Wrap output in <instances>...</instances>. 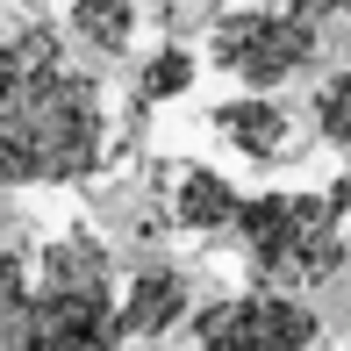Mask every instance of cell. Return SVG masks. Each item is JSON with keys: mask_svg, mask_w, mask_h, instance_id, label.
Listing matches in <instances>:
<instances>
[{"mask_svg": "<svg viewBox=\"0 0 351 351\" xmlns=\"http://www.w3.org/2000/svg\"><path fill=\"white\" fill-rule=\"evenodd\" d=\"M237 208H244V194H237L215 165H172L165 172V215H172V230L215 237V230L237 222Z\"/></svg>", "mask_w": 351, "mask_h": 351, "instance_id": "cell-8", "label": "cell"}, {"mask_svg": "<svg viewBox=\"0 0 351 351\" xmlns=\"http://www.w3.org/2000/svg\"><path fill=\"white\" fill-rule=\"evenodd\" d=\"M208 130L230 143L237 158H251V165H287V158L301 151L294 108L273 101V93H237V101H215V108H208Z\"/></svg>", "mask_w": 351, "mask_h": 351, "instance_id": "cell-6", "label": "cell"}, {"mask_svg": "<svg viewBox=\"0 0 351 351\" xmlns=\"http://www.w3.org/2000/svg\"><path fill=\"white\" fill-rule=\"evenodd\" d=\"M344 215H351V180H330L308 194H244L230 230L244 244V265L258 287L301 294L344 265Z\"/></svg>", "mask_w": 351, "mask_h": 351, "instance_id": "cell-3", "label": "cell"}, {"mask_svg": "<svg viewBox=\"0 0 351 351\" xmlns=\"http://www.w3.org/2000/svg\"><path fill=\"white\" fill-rule=\"evenodd\" d=\"M294 14H308V22L315 14H351V0H294Z\"/></svg>", "mask_w": 351, "mask_h": 351, "instance_id": "cell-13", "label": "cell"}, {"mask_svg": "<svg viewBox=\"0 0 351 351\" xmlns=\"http://www.w3.org/2000/svg\"><path fill=\"white\" fill-rule=\"evenodd\" d=\"M115 315H122V337L158 344V337H172V330L194 315V280H186L180 265H143V273H130Z\"/></svg>", "mask_w": 351, "mask_h": 351, "instance_id": "cell-7", "label": "cell"}, {"mask_svg": "<svg viewBox=\"0 0 351 351\" xmlns=\"http://www.w3.org/2000/svg\"><path fill=\"white\" fill-rule=\"evenodd\" d=\"M208 65L244 93H273L315 65V22L294 8H230L208 29Z\"/></svg>", "mask_w": 351, "mask_h": 351, "instance_id": "cell-4", "label": "cell"}, {"mask_svg": "<svg viewBox=\"0 0 351 351\" xmlns=\"http://www.w3.org/2000/svg\"><path fill=\"white\" fill-rule=\"evenodd\" d=\"M308 115H315V136H323L330 151H351V72H330L323 86H315Z\"/></svg>", "mask_w": 351, "mask_h": 351, "instance_id": "cell-11", "label": "cell"}, {"mask_svg": "<svg viewBox=\"0 0 351 351\" xmlns=\"http://www.w3.org/2000/svg\"><path fill=\"white\" fill-rule=\"evenodd\" d=\"M108 158V101L36 22H0V186H72Z\"/></svg>", "mask_w": 351, "mask_h": 351, "instance_id": "cell-1", "label": "cell"}, {"mask_svg": "<svg viewBox=\"0 0 351 351\" xmlns=\"http://www.w3.org/2000/svg\"><path fill=\"white\" fill-rule=\"evenodd\" d=\"M65 29L86 43V51L122 58L136 43V0H72V8H65Z\"/></svg>", "mask_w": 351, "mask_h": 351, "instance_id": "cell-9", "label": "cell"}, {"mask_svg": "<svg viewBox=\"0 0 351 351\" xmlns=\"http://www.w3.org/2000/svg\"><path fill=\"white\" fill-rule=\"evenodd\" d=\"M115 258L93 230H65L36 251L29 280L0 301V351H122Z\"/></svg>", "mask_w": 351, "mask_h": 351, "instance_id": "cell-2", "label": "cell"}, {"mask_svg": "<svg viewBox=\"0 0 351 351\" xmlns=\"http://www.w3.org/2000/svg\"><path fill=\"white\" fill-rule=\"evenodd\" d=\"M194 72H201V58L186 51V43H165V51L143 65V79H136V108H165V101H180V93L194 86Z\"/></svg>", "mask_w": 351, "mask_h": 351, "instance_id": "cell-10", "label": "cell"}, {"mask_svg": "<svg viewBox=\"0 0 351 351\" xmlns=\"http://www.w3.org/2000/svg\"><path fill=\"white\" fill-rule=\"evenodd\" d=\"M194 351H323V323L308 301L251 287L194 315Z\"/></svg>", "mask_w": 351, "mask_h": 351, "instance_id": "cell-5", "label": "cell"}, {"mask_svg": "<svg viewBox=\"0 0 351 351\" xmlns=\"http://www.w3.org/2000/svg\"><path fill=\"white\" fill-rule=\"evenodd\" d=\"M22 280H29V258H22V251H8V244H0V301H8V294H14Z\"/></svg>", "mask_w": 351, "mask_h": 351, "instance_id": "cell-12", "label": "cell"}]
</instances>
